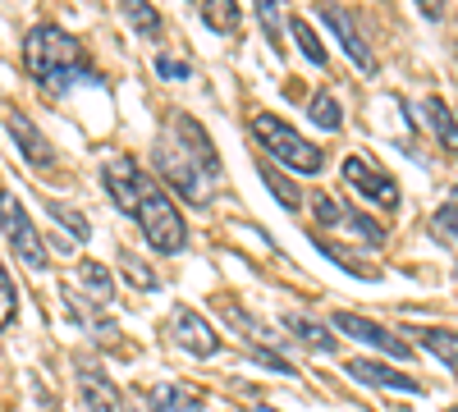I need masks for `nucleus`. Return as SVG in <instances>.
I'll list each match as a JSON object with an SVG mask.
<instances>
[{"mask_svg": "<svg viewBox=\"0 0 458 412\" xmlns=\"http://www.w3.org/2000/svg\"><path fill=\"white\" fill-rule=\"evenodd\" d=\"M257 14H261V32H266V42L280 46V37H284V23H280V0H257Z\"/></svg>", "mask_w": 458, "mask_h": 412, "instance_id": "nucleus-27", "label": "nucleus"}, {"mask_svg": "<svg viewBox=\"0 0 458 412\" xmlns=\"http://www.w3.org/2000/svg\"><path fill=\"white\" fill-rule=\"evenodd\" d=\"M23 64L47 92H64L69 83H101L83 60V46L69 32H60L55 23H37L23 42Z\"/></svg>", "mask_w": 458, "mask_h": 412, "instance_id": "nucleus-2", "label": "nucleus"}, {"mask_svg": "<svg viewBox=\"0 0 458 412\" xmlns=\"http://www.w3.org/2000/svg\"><path fill=\"white\" fill-rule=\"evenodd\" d=\"M170 330H174V340L193 353V357H211V353L220 349V334H216V330L207 325V316L193 312V307H174Z\"/></svg>", "mask_w": 458, "mask_h": 412, "instance_id": "nucleus-12", "label": "nucleus"}, {"mask_svg": "<svg viewBox=\"0 0 458 412\" xmlns=\"http://www.w3.org/2000/svg\"><path fill=\"white\" fill-rule=\"evenodd\" d=\"M431 230H436L440 239H449V243L458 248V202H445V206L436 211V220H431Z\"/></svg>", "mask_w": 458, "mask_h": 412, "instance_id": "nucleus-30", "label": "nucleus"}, {"mask_svg": "<svg viewBox=\"0 0 458 412\" xmlns=\"http://www.w3.org/2000/svg\"><path fill=\"white\" fill-rule=\"evenodd\" d=\"M422 120L431 124V133H436V142L445 147V152H449V156H458V120H454V110H449L440 97L422 101Z\"/></svg>", "mask_w": 458, "mask_h": 412, "instance_id": "nucleus-16", "label": "nucleus"}, {"mask_svg": "<svg viewBox=\"0 0 458 412\" xmlns=\"http://www.w3.org/2000/svg\"><path fill=\"white\" fill-rule=\"evenodd\" d=\"M308 115H312V120H317L321 129H330V133H335V129L344 124V110H339V101H335L330 92H317V97H312Z\"/></svg>", "mask_w": 458, "mask_h": 412, "instance_id": "nucleus-24", "label": "nucleus"}, {"mask_svg": "<svg viewBox=\"0 0 458 412\" xmlns=\"http://www.w3.org/2000/svg\"><path fill=\"white\" fill-rule=\"evenodd\" d=\"M5 129H10V138L19 142V152H23L28 165H37V170H51V165H55V152H51L47 133L37 129L23 110H5Z\"/></svg>", "mask_w": 458, "mask_h": 412, "instance_id": "nucleus-11", "label": "nucleus"}, {"mask_svg": "<svg viewBox=\"0 0 458 412\" xmlns=\"http://www.w3.org/2000/svg\"><path fill=\"white\" fill-rule=\"evenodd\" d=\"M284 325H289V334H293L298 344H308V349H317V353H335V349H339V334H335L330 325H321V321H308V316H289Z\"/></svg>", "mask_w": 458, "mask_h": 412, "instance_id": "nucleus-18", "label": "nucleus"}, {"mask_svg": "<svg viewBox=\"0 0 458 412\" xmlns=\"http://www.w3.org/2000/svg\"><path fill=\"white\" fill-rule=\"evenodd\" d=\"M142 165L133 161V156H110L106 165H101V183H106V193H110V202L120 206L124 215H138V198H142Z\"/></svg>", "mask_w": 458, "mask_h": 412, "instance_id": "nucleus-8", "label": "nucleus"}, {"mask_svg": "<svg viewBox=\"0 0 458 412\" xmlns=\"http://www.w3.org/2000/svg\"><path fill=\"white\" fill-rule=\"evenodd\" d=\"M202 19L211 32H239V0H202Z\"/></svg>", "mask_w": 458, "mask_h": 412, "instance_id": "nucleus-21", "label": "nucleus"}, {"mask_svg": "<svg viewBox=\"0 0 458 412\" xmlns=\"http://www.w3.org/2000/svg\"><path fill=\"white\" fill-rule=\"evenodd\" d=\"M47 206H51V215L64 224V230H73V239H79V243H88V234H92V230H88V220H83L79 211H73V206H64V202H47Z\"/></svg>", "mask_w": 458, "mask_h": 412, "instance_id": "nucleus-29", "label": "nucleus"}, {"mask_svg": "<svg viewBox=\"0 0 458 412\" xmlns=\"http://www.w3.org/2000/svg\"><path fill=\"white\" fill-rule=\"evenodd\" d=\"M170 129L174 133H161V142H157V170L174 193H183V202L207 206L216 198V183H220L216 147L193 115H174Z\"/></svg>", "mask_w": 458, "mask_h": 412, "instance_id": "nucleus-1", "label": "nucleus"}, {"mask_svg": "<svg viewBox=\"0 0 458 412\" xmlns=\"http://www.w3.org/2000/svg\"><path fill=\"white\" fill-rule=\"evenodd\" d=\"M147 408L151 412H198L202 399L193 390H183V385H157V390L147 394Z\"/></svg>", "mask_w": 458, "mask_h": 412, "instance_id": "nucleus-19", "label": "nucleus"}, {"mask_svg": "<svg viewBox=\"0 0 458 412\" xmlns=\"http://www.w3.org/2000/svg\"><path fill=\"white\" fill-rule=\"evenodd\" d=\"M312 211H317V224H326V230H349V234H358V239H367V243L386 239V230H380L376 220H367V215L353 211V206H344V202L330 198V193H317V198H312Z\"/></svg>", "mask_w": 458, "mask_h": 412, "instance_id": "nucleus-9", "label": "nucleus"}, {"mask_svg": "<svg viewBox=\"0 0 458 412\" xmlns=\"http://www.w3.org/2000/svg\"><path fill=\"white\" fill-rule=\"evenodd\" d=\"M261 183H266V189H271L276 193V202L280 206H289V211H298L302 206V193H298V183L293 179H284L276 165H261Z\"/></svg>", "mask_w": 458, "mask_h": 412, "instance_id": "nucleus-23", "label": "nucleus"}, {"mask_svg": "<svg viewBox=\"0 0 458 412\" xmlns=\"http://www.w3.org/2000/svg\"><path fill=\"white\" fill-rule=\"evenodd\" d=\"M289 32H293V42L302 46V55H308L312 64H326V46L317 42V32H312V23H308V19H293V23H289Z\"/></svg>", "mask_w": 458, "mask_h": 412, "instance_id": "nucleus-25", "label": "nucleus"}, {"mask_svg": "<svg viewBox=\"0 0 458 412\" xmlns=\"http://www.w3.org/2000/svg\"><path fill=\"white\" fill-rule=\"evenodd\" d=\"M252 357H257L261 366H271V371H280V376H293V362H284V357H280L276 349H266V344H257V349H252Z\"/></svg>", "mask_w": 458, "mask_h": 412, "instance_id": "nucleus-31", "label": "nucleus"}, {"mask_svg": "<svg viewBox=\"0 0 458 412\" xmlns=\"http://www.w3.org/2000/svg\"><path fill=\"white\" fill-rule=\"evenodd\" d=\"M344 179H349V189L362 193L371 206H380V211H394L399 206V183L380 165H371L367 156H349V161H344Z\"/></svg>", "mask_w": 458, "mask_h": 412, "instance_id": "nucleus-6", "label": "nucleus"}, {"mask_svg": "<svg viewBox=\"0 0 458 412\" xmlns=\"http://www.w3.org/2000/svg\"><path fill=\"white\" fill-rule=\"evenodd\" d=\"M330 325H339V334H349V340H358V344H367V349L390 353V357H399V362H408V357H412V349H408L403 334L386 330L380 321H367V316H358V312H335V316H330Z\"/></svg>", "mask_w": 458, "mask_h": 412, "instance_id": "nucleus-7", "label": "nucleus"}, {"mask_svg": "<svg viewBox=\"0 0 458 412\" xmlns=\"http://www.w3.org/2000/svg\"><path fill=\"white\" fill-rule=\"evenodd\" d=\"M344 371H349L353 381H362V385H376V390H403V394H422V385H417L412 376H403V371H394V366H386V362L349 357V362H344Z\"/></svg>", "mask_w": 458, "mask_h": 412, "instance_id": "nucleus-13", "label": "nucleus"}, {"mask_svg": "<svg viewBox=\"0 0 458 412\" xmlns=\"http://www.w3.org/2000/svg\"><path fill=\"white\" fill-rule=\"evenodd\" d=\"M412 340L417 344H422L427 353H436L449 371H454V376H458V330H436V325H412Z\"/></svg>", "mask_w": 458, "mask_h": 412, "instance_id": "nucleus-15", "label": "nucleus"}, {"mask_svg": "<svg viewBox=\"0 0 458 412\" xmlns=\"http://www.w3.org/2000/svg\"><path fill=\"white\" fill-rule=\"evenodd\" d=\"M417 5H422L427 19H440V0H417Z\"/></svg>", "mask_w": 458, "mask_h": 412, "instance_id": "nucleus-33", "label": "nucleus"}, {"mask_svg": "<svg viewBox=\"0 0 458 412\" xmlns=\"http://www.w3.org/2000/svg\"><path fill=\"white\" fill-rule=\"evenodd\" d=\"M73 280H79V289H83L88 298H97V303H110V298H114V275H110V266H101V261H92V256L79 261Z\"/></svg>", "mask_w": 458, "mask_h": 412, "instance_id": "nucleus-17", "label": "nucleus"}, {"mask_svg": "<svg viewBox=\"0 0 458 412\" xmlns=\"http://www.w3.org/2000/svg\"><path fill=\"white\" fill-rule=\"evenodd\" d=\"M120 10H124V19L142 32V37H151V42H157V37L165 32V23H161V14L147 5V0H120Z\"/></svg>", "mask_w": 458, "mask_h": 412, "instance_id": "nucleus-20", "label": "nucleus"}, {"mask_svg": "<svg viewBox=\"0 0 458 412\" xmlns=\"http://www.w3.org/2000/svg\"><path fill=\"white\" fill-rule=\"evenodd\" d=\"M252 138H257V147L266 156H276L284 170H298V174H317L321 165H326V156H321V147L317 142H308L298 129H289L280 115H252Z\"/></svg>", "mask_w": 458, "mask_h": 412, "instance_id": "nucleus-3", "label": "nucleus"}, {"mask_svg": "<svg viewBox=\"0 0 458 412\" xmlns=\"http://www.w3.org/2000/svg\"><path fill=\"white\" fill-rule=\"evenodd\" d=\"M252 412H280V408H271V403H252Z\"/></svg>", "mask_w": 458, "mask_h": 412, "instance_id": "nucleus-34", "label": "nucleus"}, {"mask_svg": "<svg viewBox=\"0 0 458 412\" xmlns=\"http://www.w3.org/2000/svg\"><path fill=\"white\" fill-rule=\"evenodd\" d=\"M317 14H321V19H326V28L339 37V46L349 51V60H353L362 73H376V55H371V46L362 42V32H358L353 14L344 10V5H330V0H321V5H317Z\"/></svg>", "mask_w": 458, "mask_h": 412, "instance_id": "nucleus-10", "label": "nucleus"}, {"mask_svg": "<svg viewBox=\"0 0 458 412\" xmlns=\"http://www.w3.org/2000/svg\"><path fill=\"white\" fill-rule=\"evenodd\" d=\"M321 252H326L330 261H339V266L349 271V275H358V280H380V266H371V261H358V256H353V248H344V243H326V239H321Z\"/></svg>", "mask_w": 458, "mask_h": 412, "instance_id": "nucleus-22", "label": "nucleus"}, {"mask_svg": "<svg viewBox=\"0 0 458 412\" xmlns=\"http://www.w3.org/2000/svg\"><path fill=\"white\" fill-rule=\"evenodd\" d=\"M449 412H458V408H449Z\"/></svg>", "mask_w": 458, "mask_h": 412, "instance_id": "nucleus-35", "label": "nucleus"}, {"mask_svg": "<svg viewBox=\"0 0 458 412\" xmlns=\"http://www.w3.org/2000/svg\"><path fill=\"white\" fill-rule=\"evenodd\" d=\"M0 230H5V243L19 252V261H23L28 271H47V266H51L47 239L37 234L32 215L23 211V202H19L10 189H0Z\"/></svg>", "mask_w": 458, "mask_h": 412, "instance_id": "nucleus-5", "label": "nucleus"}, {"mask_svg": "<svg viewBox=\"0 0 458 412\" xmlns=\"http://www.w3.org/2000/svg\"><path fill=\"white\" fill-rule=\"evenodd\" d=\"M14 312H19V289L5 271V261H0V330H10L14 325Z\"/></svg>", "mask_w": 458, "mask_h": 412, "instance_id": "nucleus-26", "label": "nucleus"}, {"mask_svg": "<svg viewBox=\"0 0 458 412\" xmlns=\"http://www.w3.org/2000/svg\"><path fill=\"white\" fill-rule=\"evenodd\" d=\"M79 390H83L88 412H120V394H114L110 376L92 357H79Z\"/></svg>", "mask_w": 458, "mask_h": 412, "instance_id": "nucleus-14", "label": "nucleus"}, {"mask_svg": "<svg viewBox=\"0 0 458 412\" xmlns=\"http://www.w3.org/2000/svg\"><path fill=\"white\" fill-rule=\"evenodd\" d=\"M157 73H161V79H170V83H179V79H188V73H193V69H188V60L161 55V60H157Z\"/></svg>", "mask_w": 458, "mask_h": 412, "instance_id": "nucleus-32", "label": "nucleus"}, {"mask_svg": "<svg viewBox=\"0 0 458 412\" xmlns=\"http://www.w3.org/2000/svg\"><path fill=\"white\" fill-rule=\"evenodd\" d=\"M120 271L138 284V289H157L161 280H157V271H151V266H142V261L133 256V252H120Z\"/></svg>", "mask_w": 458, "mask_h": 412, "instance_id": "nucleus-28", "label": "nucleus"}, {"mask_svg": "<svg viewBox=\"0 0 458 412\" xmlns=\"http://www.w3.org/2000/svg\"><path fill=\"white\" fill-rule=\"evenodd\" d=\"M138 224H142V234L147 243L157 248V252H183L188 243V230H183V215L174 211V202L165 198V189L157 179H142V198H138Z\"/></svg>", "mask_w": 458, "mask_h": 412, "instance_id": "nucleus-4", "label": "nucleus"}]
</instances>
